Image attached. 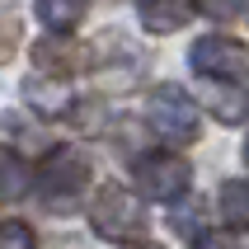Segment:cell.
<instances>
[{"instance_id":"5","label":"cell","mask_w":249,"mask_h":249,"mask_svg":"<svg viewBox=\"0 0 249 249\" xmlns=\"http://www.w3.org/2000/svg\"><path fill=\"white\" fill-rule=\"evenodd\" d=\"M193 71L202 80H245L249 75V47L235 38H226V33H212V38H197L193 52H188Z\"/></svg>"},{"instance_id":"13","label":"cell","mask_w":249,"mask_h":249,"mask_svg":"<svg viewBox=\"0 0 249 249\" xmlns=\"http://www.w3.org/2000/svg\"><path fill=\"white\" fill-rule=\"evenodd\" d=\"M0 249H38L33 226H24V221H0Z\"/></svg>"},{"instance_id":"2","label":"cell","mask_w":249,"mask_h":249,"mask_svg":"<svg viewBox=\"0 0 249 249\" xmlns=\"http://www.w3.org/2000/svg\"><path fill=\"white\" fill-rule=\"evenodd\" d=\"M146 123H151V132L160 141H169V146H188V141H197V132H202L197 104L183 94L179 85H155L151 89V99H146Z\"/></svg>"},{"instance_id":"16","label":"cell","mask_w":249,"mask_h":249,"mask_svg":"<svg viewBox=\"0 0 249 249\" xmlns=\"http://www.w3.org/2000/svg\"><path fill=\"white\" fill-rule=\"evenodd\" d=\"M245 165H249V141H245Z\"/></svg>"},{"instance_id":"12","label":"cell","mask_w":249,"mask_h":249,"mask_svg":"<svg viewBox=\"0 0 249 249\" xmlns=\"http://www.w3.org/2000/svg\"><path fill=\"white\" fill-rule=\"evenodd\" d=\"M24 183H28L24 160H19L10 146H0V202H14V197H24Z\"/></svg>"},{"instance_id":"15","label":"cell","mask_w":249,"mask_h":249,"mask_svg":"<svg viewBox=\"0 0 249 249\" xmlns=\"http://www.w3.org/2000/svg\"><path fill=\"white\" fill-rule=\"evenodd\" d=\"M132 249H160V245H132Z\"/></svg>"},{"instance_id":"4","label":"cell","mask_w":249,"mask_h":249,"mask_svg":"<svg viewBox=\"0 0 249 249\" xmlns=\"http://www.w3.org/2000/svg\"><path fill=\"white\" fill-rule=\"evenodd\" d=\"M132 179H137V193L151 197V202H179L183 193H188V160L174 151H151L141 155L137 169H132Z\"/></svg>"},{"instance_id":"8","label":"cell","mask_w":249,"mask_h":249,"mask_svg":"<svg viewBox=\"0 0 249 249\" xmlns=\"http://www.w3.org/2000/svg\"><path fill=\"white\" fill-rule=\"evenodd\" d=\"M85 52L75 47V42H61V38H47L33 47V66L42 71V75H52V80H61V75H71V71H80Z\"/></svg>"},{"instance_id":"11","label":"cell","mask_w":249,"mask_h":249,"mask_svg":"<svg viewBox=\"0 0 249 249\" xmlns=\"http://www.w3.org/2000/svg\"><path fill=\"white\" fill-rule=\"evenodd\" d=\"M221 221L235 231H249V179H231L221 188Z\"/></svg>"},{"instance_id":"3","label":"cell","mask_w":249,"mask_h":249,"mask_svg":"<svg viewBox=\"0 0 249 249\" xmlns=\"http://www.w3.org/2000/svg\"><path fill=\"white\" fill-rule=\"evenodd\" d=\"M89 226L104 240H141L146 231V212H141L137 193H127L123 183H104L89 207Z\"/></svg>"},{"instance_id":"6","label":"cell","mask_w":249,"mask_h":249,"mask_svg":"<svg viewBox=\"0 0 249 249\" xmlns=\"http://www.w3.org/2000/svg\"><path fill=\"white\" fill-rule=\"evenodd\" d=\"M197 14V0H137V19L146 33H174Z\"/></svg>"},{"instance_id":"7","label":"cell","mask_w":249,"mask_h":249,"mask_svg":"<svg viewBox=\"0 0 249 249\" xmlns=\"http://www.w3.org/2000/svg\"><path fill=\"white\" fill-rule=\"evenodd\" d=\"M202 104H207L221 123H245L249 118V94L231 80H202Z\"/></svg>"},{"instance_id":"10","label":"cell","mask_w":249,"mask_h":249,"mask_svg":"<svg viewBox=\"0 0 249 249\" xmlns=\"http://www.w3.org/2000/svg\"><path fill=\"white\" fill-rule=\"evenodd\" d=\"M85 10H89V0H38V19L52 28L56 38H66L71 28L85 19Z\"/></svg>"},{"instance_id":"14","label":"cell","mask_w":249,"mask_h":249,"mask_svg":"<svg viewBox=\"0 0 249 249\" xmlns=\"http://www.w3.org/2000/svg\"><path fill=\"white\" fill-rule=\"evenodd\" d=\"M193 249H235V240L226 235V231H212V235H197Z\"/></svg>"},{"instance_id":"1","label":"cell","mask_w":249,"mask_h":249,"mask_svg":"<svg viewBox=\"0 0 249 249\" xmlns=\"http://www.w3.org/2000/svg\"><path fill=\"white\" fill-rule=\"evenodd\" d=\"M89 179H94V169L80 146H61L38 165V193L47 207H75V197L89 188Z\"/></svg>"},{"instance_id":"9","label":"cell","mask_w":249,"mask_h":249,"mask_svg":"<svg viewBox=\"0 0 249 249\" xmlns=\"http://www.w3.org/2000/svg\"><path fill=\"white\" fill-rule=\"evenodd\" d=\"M24 99L42 113V118H61V113H66V104H71L66 85H61V80H47V75H33V80L24 85Z\"/></svg>"}]
</instances>
